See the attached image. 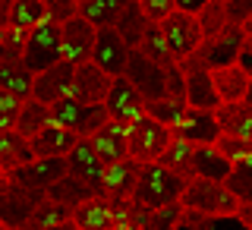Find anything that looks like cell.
Returning a JSON list of instances; mask_svg holds the SVG:
<instances>
[{
    "instance_id": "6da1fadb",
    "label": "cell",
    "mask_w": 252,
    "mask_h": 230,
    "mask_svg": "<svg viewBox=\"0 0 252 230\" xmlns=\"http://www.w3.org/2000/svg\"><path fill=\"white\" fill-rule=\"evenodd\" d=\"M183 189H186V180L177 177L173 170L161 167V164H142L132 202L142 205V208H167V205L180 202Z\"/></svg>"
},
{
    "instance_id": "7a4b0ae2",
    "label": "cell",
    "mask_w": 252,
    "mask_h": 230,
    "mask_svg": "<svg viewBox=\"0 0 252 230\" xmlns=\"http://www.w3.org/2000/svg\"><path fill=\"white\" fill-rule=\"evenodd\" d=\"M180 208L192 211L202 218H215V215H236L240 199L227 189L224 183H211V180H199L192 177L180 196Z\"/></svg>"
},
{
    "instance_id": "3957f363",
    "label": "cell",
    "mask_w": 252,
    "mask_h": 230,
    "mask_svg": "<svg viewBox=\"0 0 252 230\" xmlns=\"http://www.w3.org/2000/svg\"><path fill=\"white\" fill-rule=\"evenodd\" d=\"M60 63V26L51 19L38 22L32 32H26V47H22V66L32 76L51 69Z\"/></svg>"
},
{
    "instance_id": "277c9868",
    "label": "cell",
    "mask_w": 252,
    "mask_h": 230,
    "mask_svg": "<svg viewBox=\"0 0 252 230\" xmlns=\"http://www.w3.org/2000/svg\"><path fill=\"white\" fill-rule=\"evenodd\" d=\"M126 142H129V161H136V164H158L161 155L167 152V145L173 142V132L167 130V126L155 123L152 117H142L139 123L129 126Z\"/></svg>"
},
{
    "instance_id": "5b68a950",
    "label": "cell",
    "mask_w": 252,
    "mask_h": 230,
    "mask_svg": "<svg viewBox=\"0 0 252 230\" xmlns=\"http://www.w3.org/2000/svg\"><path fill=\"white\" fill-rule=\"evenodd\" d=\"M41 199L44 193H32V189L13 183L10 177H0V227L22 230Z\"/></svg>"
},
{
    "instance_id": "8992f818",
    "label": "cell",
    "mask_w": 252,
    "mask_h": 230,
    "mask_svg": "<svg viewBox=\"0 0 252 230\" xmlns=\"http://www.w3.org/2000/svg\"><path fill=\"white\" fill-rule=\"evenodd\" d=\"M158 29H161V35H164V41H167V47H170V54H173L177 63L186 60L189 54L202 44V32H199V22H195L192 13L173 10Z\"/></svg>"
},
{
    "instance_id": "52a82bcc",
    "label": "cell",
    "mask_w": 252,
    "mask_h": 230,
    "mask_svg": "<svg viewBox=\"0 0 252 230\" xmlns=\"http://www.w3.org/2000/svg\"><path fill=\"white\" fill-rule=\"evenodd\" d=\"M123 79L136 89L145 101H158V98H167V76L164 69L152 63L148 57H142L139 51H129V63H126V73Z\"/></svg>"
},
{
    "instance_id": "ba28073f",
    "label": "cell",
    "mask_w": 252,
    "mask_h": 230,
    "mask_svg": "<svg viewBox=\"0 0 252 230\" xmlns=\"http://www.w3.org/2000/svg\"><path fill=\"white\" fill-rule=\"evenodd\" d=\"M104 110H107V117L114 123H120V126L129 130L132 123H139L142 117H145V98L120 76V79L110 82V92L104 98Z\"/></svg>"
},
{
    "instance_id": "9c48e42d",
    "label": "cell",
    "mask_w": 252,
    "mask_h": 230,
    "mask_svg": "<svg viewBox=\"0 0 252 230\" xmlns=\"http://www.w3.org/2000/svg\"><path fill=\"white\" fill-rule=\"evenodd\" d=\"M13 183L32 189V193H47L57 180L66 177V158H35V161L16 167L13 173H3Z\"/></svg>"
},
{
    "instance_id": "30bf717a",
    "label": "cell",
    "mask_w": 252,
    "mask_h": 230,
    "mask_svg": "<svg viewBox=\"0 0 252 230\" xmlns=\"http://www.w3.org/2000/svg\"><path fill=\"white\" fill-rule=\"evenodd\" d=\"M94 35H98V29L92 22H85L82 16L63 22L60 26V60L69 63V66H79V63L92 60Z\"/></svg>"
},
{
    "instance_id": "8fae6325",
    "label": "cell",
    "mask_w": 252,
    "mask_h": 230,
    "mask_svg": "<svg viewBox=\"0 0 252 230\" xmlns=\"http://www.w3.org/2000/svg\"><path fill=\"white\" fill-rule=\"evenodd\" d=\"M104 170L107 167L101 164V158L94 155L89 139H79L76 148L66 155V177H73L82 186H89L94 196H101V189H104Z\"/></svg>"
},
{
    "instance_id": "7c38bea8",
    "label": "cell",
    "mask_w": 252,
    "mask_h": 230,
    "mask_svg": "<svg viewBox=\"0 0 252 230\" xmlns=\"http://www.w3.org/2000/svg\"><path fill=\"white\" fill-rule=\"evenodd\" d=\"M92 63L98 69H104L110 79H120L126 73V63H129V47L114 29H98L92 47Z\"/></svg>"
},
{
    "instance_id": "4fadbf2b",
    "label": "cell",
    "mask_w": 252,
    "mask_h": 230,
    "mask_svg": "<svg viewBox=\"0 0 252 230\" xmlns=\"http://www.w3.org/2000/svg\"><path fill=\"white\" fill-rule=\"evenodd\" d=\"M139 170L142 164L136 161H120V164H110L104 170V189H101V196L114 205V208H123V205L132 202V193H136V183H139Z\"/></svg>"
},
{
    "instance_id": "5bb4252c",
    "label": "cell",
    "mask_w": 252,
    "mask_h": 230,
    "mask_svg": "<svg viewBox=\"0 0 252 230\" xmlns=\"http://www.w3.org/2000/svg\"><path fill=\"white\" fill-rule=\"evenodd\" d=\"M110 79L104 69H98L92 60L79 63L73 66V92H69V98L82 101V104H104L107 92H110Z\"/></svg>"
},
{
    "instance_id": "9a60e30c",
    "label": "cell",
    "mask_w": 252,
    "mask_h": 230,
    "mask_svg": "<svg viewBox=\"0 0 252 230\" xmlns=\"http://www.w3.org/2000/svg\"><path fill=\"white\" fill-rule=\"evenodd\" d=\"M173 139H183L189 145H215L220 136V126L215 120V110H192L186 107L183 120L173 126Z\"/></svg>"
},
{
    "instance_id": "2e32d148",
    "label": "cell",
    "mask_w": 252,
    "mask_h": 230,
    "mask_svg": "<svg viewBox=\"0 0 252 230\" xmlns=\"http://www.w3.org/2000/svg\"><path fill=\"white\" fill-rule=\"evenodd\" d=\"M69 92H73V66L63 63V60L54 63L51 69H44V73H38L35 82H32V98L47 104V107H51L54 101L69 98Z\"/></svg>"
},
{
    "instance_id": "e0dca14e",
    "label": "cell",
    "mask_w": 252,
    "mask_h": 230,
    "mask_svg": "<svg viewBox=\"0 0 252 230\" xmlns=\"http://www.w3.org/2000/svg\"><path fill=\"white\" fill-rule=\"evenodd\" d=\"M126 132H129L126 126L107 120V123L89 139L92 148H94V155L101 158V164H104V167H110V164H120V161H126V158H129V142H126Z\"/></svg>"
},
{
    "instance_id": "ac0fdd59",
    "label": "cell",
    "mask_w": 252,
    "mask_h": 230,
    "mask_svg": "<svg viewBox=\"0 0 252 230\" xmlns=\"http://www.w3.org/2000/svg\"><path fill=\"white\" fill-rule=\"evenodd\" d=\"M76 142H79L76 132L63 130L57 123H47L35 139H29V148H32V158H66L76 148Z\"/></svg>"
},
{
    "instance_id": "d6986e66",
    "label": "cell",
    "mask_w": 252,
    "mask_h": 230,
    "mask_svg": "<svg viewBox=\"0 0 252 230\" xmlns=\"http://www.w3.org/2000/svg\"><path fill=\"white\" fill-rule=\"evenodd\" d=\"M73 224L79 230H117V215L114 205L104 196H92L82 205L73 208Z\"/></svg>"
},
{
    "instance_id": "ffe728a7",
    "label": "cell",
    "mask_w": 252,
    "mask_h": 230,
    "mask_svg": "<svg viewBox=\"0 0 252 230\" xmlns=\"http://www.w3.org/2000/svg\"><path fill=\"white\" fill-rule=\"evenodd\" d=\"M230 170H233V164L215 145H195L192 148V177L211 180V183H224L230 177Z\"/></svg>"
},
{
    "instance_id": "44dd1931",
    "label": "cell",
    "mask_w": 252,
    "mask_h": 230,
    "mask_svg": "<svg viewBox=\"0 0 252 230\" xmlns=\"http://www.w3.org/2000/svg\"><path fill=\"white\" fill-rule=\"evenodd\" d=\"M211 85H215L220 104H236V101H246V89H249V76L243 73L240 66H220L211 69Z\"/></svg>"
},
{
    "instance_id": "7402d4cb",
    "label": "cell",
    "mask_w": 252,
    "mask_h": 230,
    "mask_svg": "<svg viewBox=\"0 0 252 230\" xmlns=\"http://www.w3.org/2000/svg\"><path fill=\"white\" fill-rule=\"evenodd\" d=\"M215 120H218L224 136H236V139H249L252 142V107L246 104V101L220 104L215 110Z\"/></svg>"
},
{
    "instance_id": "603a6c76",
    "label": "cell",
    "mask_w": 252,
    "mask_h": 230,
    "mask_svg": "<svg viewBox=\"0 0 252 230\" xmlns=\"http://www.w3.org/2000/svg\"><path fill=\"white\" fill-rule=\"evenodd\" d=\"M186 76V107L192 110H218L220 107V98L211 85V76L205 69H192V73H183Z\"/></svg>"
},
{
    "instance_id": "cb8c5ba5",
    "label": "cell",
    "mask_w": 252,
    "mask_h": 230,
    "mask_svg": "<svg viewBox=\"0 0 252 230\" xmlns=\"http://www.w3.org/2000/svg\"><path fill=\"white\" fill-rule=\"evenodd\" d=\"M29 161H35L29 142L16 130H0V170L13 173L16 167H22V164H29Z\"/></svg>"
},
{
    "instance_id": "d4e9b609",
    "label": "cell",
    "mask_w": 252,
    "mask_h": 230,
    "mask_svg": "<svg viewBox=\"0 0 252 230\" xmlns=\"http://www.w3.org/2000/svg\"><path fill=\"white\" fill-rule=\"evenodd\" d=\"M32 82H35V76L22 66V60H0V89L3 92L16 95L19 101H29Z\"/></svg>"
},
{
    "instance_id": "484cf974",
    "label": "cell",
    "mask_w": 252,
    "mask_h": 230,
    "mask_svg": "<svg viewBox=\"0 0 252 230\" xmlns=\"http://www.w3.org/2000/svg\"><path fill=\"white\" fill-rule=\"evenodd\" d=\"M148 26H152V22L145 19V13L139 10V3H136V0H129V3H126V10L120 13V19H117L114 32L126 41V47H129V51H136L139 41H142V35L148 32Z\"/></svg>"
},
{
    "instance_id": "4316f807",
    "label": "cell",
    "mask_w": 252,
    "mask_h": 230,
    "mask_svg": "<svg viewBox=\"0 0 252 230\" xmlns=\"http://www.w3.org/2000/svg\"><path fill=\"white\" fill-rule=\"evenodd\" d=\"M129 0H89V3L79 6V16L85 22H92L94 29H114L120 13L126 10Z\"/></svg>"
},
{
    "instance_id": "83f0119b",
    "label": "cell",
    "mask_w": 252,
    "mask_h": 230,
    "mask_svg": "<svg viewBox=\"0 0 252 230\" xmlns=\"http://www.w3.org/2000/svg\"><path fill=\"white\" fill-rule=\"evenodd\" d=\"M47 123H51V107L41 104V101H35V98H29L26 104H22L19 117H16V126H13V130L29 142V139H35Z\"/></svg>"
},
{
    "instance_id": "f1b7e54d",
    "label": "cell",
    "mask_w": 252,
    "mask_h": 230,
    "mask_svg": "<svg viewBox=\"0 0 252 230\" xmlns=\"http://www.w3.org/2000/svg\"><path fill=\"white\" fill-rule=\"evenodd\" d=\"M47 13H44V0H13L10 6V16H6V29H16V32H32L38 22H44Z\"/></svg>"
},
{
    "instance_id": "f546056e",
    "label": "cell",
    "mask_w": 252,
    "mask_h": 230,
    "mask_svg": "<svg viewBox=\"0 0 252 230\" xmlns=\"http://www.w3.org/2000/svg\"><path fill=\"white\" fill-rule=\"evenodd\" d=\"M44 196H47L51 202H57V205H63V208H69V211H73L76 205H82L85 199H92L94 193H92L89 186H82L79 180H73V177H63V180H57V183L47 189Z\"/></svg>"
},
{
    "instance_id": "4dcf8cb0",
    "label": "cell",
    "mask_w": 252,
    "mask_h": 230,
    "mask_svg": "<svg viewBox=\"0 0 252 230\" xmlns=\"http://www.w3.org/2000/svg\"><path fill=\"white\" fill-rule=\"evenodd\" d=\"M192 148L195 145H189V142H183V139H173L158 164L167 167V170H173L177 177H183L186 183H189V180H192Z\"/></svg>"
},
{
    "instance_id": "1f68e13d",
    "label": "cell",
    "mask_w": 252,
    "mask_h": 230,
    "mask_svg": "<svg viewBox=\"0 0 252 230\" xmlns=\"http://www.w3.org/2000/svg\"><path fill=\"white\" fill-rule=\"evenodd\" d=\"M136 51L142 54V57H148L152 63H158L161 69H167V66H173V63H177L158 26H148V32L142 35V41H139V47H136Z\"/></svg>"
},
{
    "instance_id": "d6a6232c",
    "label": "cell",
    "mask_w": 252,
    "mask_h": 230,
    "mask_svg": "<svg viewBox=\"0 0 252 230\" xmlns=\"http://www.w3.org/2000/svg\"><path fill=\"white\" fill-rule=\"evenodd\" d=\"M195 22H199V32H202V41H211L224 32L230 22H227V10L220 0H208L199 13H195Z\"/></svg>"
},
{
    "instance_id": "836d02e7",
    "label": "cell",
    "mask_w": 252,
    "mask_h": 230,
    "mask_svg": "<svg viewBox=\"0 0 252 230\" xmlns=\"http://www.w3.org/2000/svg\"><path fill=\"white\" fill-rule=\"evenodd\" d=\"M69 218H73V211L63 208V205H57V202H51V199L44 196V199L38 202V208L32 211L29 224L22 227V230H47V227H54V224H63V221H69Z\"/></svg>"
},
{
    "instance_id": "e575fe53",
    "label": "cell",
    "mask_w": 252,
    "mask_h": 230,
    "mask_svg": "<svg viewBox=\"0 0 252 230\" xmlns=\"http://www.w3.org/2000/svg\"><path fill=\"white\" fill-rule=\"evenodd\" d=\"M186 114V101H177V98H158V101H145V117H152L155 123L173 130Z\"/></svg>"
},
{
    "instance_id": "d590c367",
    "label": "cell",
    "mask_w": 252,
    "mask_h": 230,
    "mask_svg": "<svg viewBox=\"0 0 252 230\" xmlns=\"http://www.w3.org/2000/svg\"><path fill=\"white\" fill-rule=\"evenodd\" d=\"M224 186L230 189L240 202H252V158L233 164V170H230V177L224 180Z\"/></svg>"
},
{
    "instance_id": "8d00e7d4",
    "label": "cell",
    "mask_w": 252,
    "mask_h": 230,
    "mask_svg": "<svg viewBox=\"0 0 252 230\" xmlns=\"http://www.w3.org/2000/svg\"><path fill=\"white\" fill-rule=\"evenodd\" d=\"M215 148H218V152L224 155V158H227V161H230V164H236V161H246V158H252V142H249V139L224 136V132H220V136H218Z\"/></svg>"
},
{
    "instance_id": "74e56055",
    "label": "cell",
    "mask_w": 252,
    "mask_h": 230,
    "mask_svg": "<svg viewBox=\"0 0 252 230\" xmlns=\"http://www.w3.org/2000/svg\"><path fill=\"white\" fill-rule=\"evenodd\" d=\"M22 47H26V32L0 29V60H22Z\"/></svg>"
},
{
    "instance_id": "f35d334b",
    "label": "cell",
    "mask_w": 252,
    "mask_h": 230,
    "mask_svg": "<svg viewBox=\"0 0 252 230\" xmlns=\"http://www.w3.org/2000/svg\"><path fill=\"white\" fill-rule=\"evenodd\" d=\"M136 3H139V10L145 13V19L152 22V26H161V22L177 10L173 0H136Z\"/></svg>"
},
{
    "instance_id": "ab89813d",
    "label": "cell",
    "mask_w": 252,
    "mask_h": 230,
    "mask_svg": "<svg viewBox=\"0 0 252 230\" xmlns=\"http://www.w3.org/2000/svg\"><path fill=\"white\" fill-rule=\"evenodd\" d=\"M44 13H47L51 22L63 26V22H69V19L79 16V6H76V0H44Z\"/></svg>"
},
{
    "instance_id": "60d3db41",
    "label": "cell",
    "mask_w": 252,
    "mask_h": 230,
    "mask_svg": "<svg viewBox=\"0 0 252 230\" xmlns=\"http://www.w3.org/2000/svg\"><path fill=\"white\" fill-rule=\"evenodd\" d=\"M22 104H26V101H19L16 95H10V92L0 89V130H13V126H16V117H19V110H22Z\"/></svg>"
},
{
    "instance_id": "b9f144b4",
    "label": "cell",
    "mask_w": 252,
    "mask_h": 230,
    "mask_svg": "<svg viewBox=\"0 0 252 230\" xmlns=\"http://www.w3.org/2000/svg\"><path fill=\"white\" fill-rule=\"evenodd\" d=\"M164 76H167V98L186 101V76L180 73V66H177V63L164 69Z\"/></svg>"
},
{
    "instance_id": "7bdbcfd3",
    "label": "cell",
    "mask_w": 252,
    "mask_h": 230,
    "mask_svg": "<svg viewBox=\"0 0 252 230\" xmlns=\"http://www.w3.org/2000/svg\"><path fill=\"white\" fill-rule=\"evenodd\" d=\"M224 10H227V22L243 29V22L252 16V0H227Z\"/></svg>"
},
{
    "instance_id": "ee69618b",
    "label": "cell",
    "mask_w": 252,
    "mask_h": 230,
    "mask_svg": "<svg viewBox=\"0 0 252 230\" xmlns=\"http://www.w3.org/2000/svg\"><path fill=\"white\" fill-rule=\"evenodd\" d=\"M236 66L243 69L249 79H252V35H246V41L240 47V57H236Z\"/></svg>"
},
{
    "instance_id": "f6af8a7d",
    "label": "cell",
    "mask_w": 252,
    "mask_h": 230,
    "mask_svg": "<svg viewBox=\"0 0 252 230\" xmlns=\"http://www.w3.org/2000/svg\"><path fill=\"white\" fill-rule=\"evenodd\" d=\"M173 3H177V10H180V13H192V16H195L205 3H208V0H173Z\"/></svg>"
},
{
    "instance_id": "bcb514c9",
    "label": "cell",
    "mask_w": 252,
    "mask_h": 230,
    "mask_svg": "<svg viewBox=\"0 0 252 230\" xmlns=\"http://www.w3.org/2000/svg\"><path fill=\"white\" fill-rule=\"evenodd\" d=\"M236 218H240L243 224L252 230V202H240V208H236Z\"/></svg>"
},
{
    "instance_id": "7dc6e473",
    "label": "cell",
    "mask_w": 252,
    "mask_h": 230,
    "mask_svg": "<svg viewBox=\"0 0 252 230\" xmlns=\"http://www.w3.org/2000/svg\"><path fill=\"white\" fill-rule=\"evenodd\" d=\"M13 0H0V29H6V16H10Z\"/></svg>"
},
{
    "instance_id": "c3c4849f",
    "label": "cell",
    "mask_w": 252,
    "mask_h": 230,
    "mask_svg": "<svg viewBox=\"0 0 252 230\" xmlns=\"http://www.w3.org/2000/svg\"><path fill=\"white\" fill-rule=\"evenodd\" d=\"M47 230H79V227L73 224V218H69V221H63V224H54V227H47Z\"/></svg>"
},
{
    "instance_id": "681fc988",
    "label": "cell",
    "mask_w": 252,
    "mask_h": 230,
    "mask_svg": "<svg viewBox=\"0 0 252 230\" xmlns=\"http://www.w3.org/2000/svg\"><path fill=\"white\" fill-rule=\"evenodd\" d=\"M243 32H246V35H252V16H249L246 22H243Z\"/></svg>"
},
{
    "instance_id": "f907efd6",
    "label": "cell",
    "mask_w": 252,
    "mask_h": 230,
    "mask_svg": "<svg viewBox=\"0 0 252 230\" xmlns=\"http://www.w3.org/2000/svg\"><path fill=\"white\" fill-rule=\"evenodd\" d=\"M246 104L252 107V79H249V89H246Z\"/></svg>"
},
{
    "instance_id": "816d5d0a",
    "label": "cell",
    "mask_w": 252,
    "mask_h": 230,
    "mask_svg": "<svg viewBox=\"0 0 252 230\" xmlns=\"http://www.w3.org/2000/svg\"><path fill=\"white\" fill-rule=\"evenodd\" d=\"M82 3H89V0H76V6H82Z\"/></svg>"
},
{
    "instance_id": "f5cc1de1",
    "label": "cell",
    "mask_w": 252,
    "mask_h": 230,
    "mask_svg": "<svg viewBox=\"0 0 252 230\" xmlns=\"http://www.w3.org/2000/svg\"><path fill=\"white\" fill-rule=\"evenodd\" d=\"M220 3H227V0H220Z\"/></svg>"
},
{
    "instance_id": "db71d44e",
    "label": "cell",
    "mask_w": 252,
    "mask_h": 230,
    "mask_svg": "<svg viewBox=\"0 0 252 230\" xmlns=\"http://www.w3.org/2000/svg\"><path fill=\"white\" fill-rule=\"evenodd\" d=\"M0 177H3V170H0Z\"/></svg>"
},
{
    "instance_id": "11a10c76",
    "label": "cell",
    "mask_w": 252,
    "mask_h": 230,
    "mask_svg": "<svg viewBox=\"0 0 252 230\" xmlns=\"http://www.w3.org/2000/svg\"><path fill=\"white\" fill-rule=\"evenodd\" d=\"M0 230H6V227H0Z\"/></svg>"
}]
</instances>
